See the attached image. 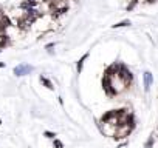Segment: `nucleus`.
Segmentation results:
<instances>
[{
    "instance_id": "1",
    "label": "nucleus",
    "mask_w": 158,
    "mask_h": 148,
    "mask_svg": "<svg viewBox=\"0 0 158 148\" xmlns=\"http://www.w3.org/2000/svg\"><path fill=\"white\" fill-rule=\"evenodd\" d=\"M116 76L126 84V85H130L132 82H133V74H132V71L130 69H127L124 65H121V63H118V71H116Z\"/></svg>"
},
{
    "instance_id": "2",
    "label": "nucleus",
    "mask_w": 158,
    "mask_h": 148,
    "mask_svg": "<svg viewBox=\"0 0 158 148\" xmlns=\"http://www.w3.org/2000/svg\"><path fill=\"white\" fill-rule=\"evenodd\" d=\"M33 66L31 65H28V63H20V65H17L14 69H13V72H14V76H17V77H22V76H27V74H30V72H33Z\"/></svg>"
},
{
    "instance_id": "3",
    "label": "nucleus",
    "mask_w": 158,
    "mask_h": 148,
    "mask_svg": "<svg viewBox=\"0 0 158 148\" xmlns=\"http://www.w3.org/2000/svg\"><path fill=\"white\" fill-rule=\"evenodd\" d=\"M130 131H132V128L127 125V123H121V125H118L116 127V131H115V139H124L126 136H129L130 134Z\"/></svg>"
},
{
    "instance_id": "4",
    "label": "nucleus",
    "mask_w": 158,
    "mask_h": 148,
    "mask_svg": "<svg viewBox=\"0 0 158 148\" xmlns=\"http://www.w3.org/2000/svg\"><path fill=\"white\" fill-rule=\"evenodd\" d=\"M11 26H13L11 17H8L6 14H2V16H0V33H6Z\"/></svg>"
},
{
    "instance_id": "5",
    "label": "nucleus",
    "mask_w": 158,
    "mask_h": 148,
    "mask_svg": "<svg viewBox=\"0 0 158 148\" xmlns=\"http://www.w3.org/2000/svg\"><path fill=\"white\" fill-rule=\"evenodd\" d=\"M102 88H104V91H106L107 96H115V93L112 90V77H109V76H104L102 77Z\"/></svg>"
},
{
    "instance_id": "6",
    "label": "nucleus",
    "mask_w": 158,
    "mask_h": 148,
    "mask_svg": "<svg viewBox=\"0 0 158 148\" xmlns=\"http://www.w3.org/2000/svg\"><path fill=\"white\" fill-rule=\"evenodd\" d=\"M101 131L104 133V136H115V131H116V127L110 125V123H106V122H101Z\"/></svg>"
},
{
    "instance_id": "7",
    "label": "nucleus",
    "mask_w": 158,
    "mask_h": 148,
    "mask_svg": "<svg viewBox=\"0 0 158 148\" xmlns=\"http://www.w3.org/2000/svg\"><path fill=\"white\" fill-rule=\"evenodd\" d=\"M153 82V76L150 71H146L144 72V91H149L150 90V85Z\"/></svg>"
},
{
    "instance_id": "8",
    "label": "nucleus",
    "mask_w": 158,
    "mask_h": 148,
    "mask_svg": "<svg viewBox=\"0 0 158 148\" xmlns=\"http://www.w3.org/2000/svg\"><path fill=\"white\" fill-rule=\"evenodd\" d=\"M10 43H11V37L6 33H0V49L6 48Z\"/></svg>"
},
{
    "instance_id": "9",
    "label": "nucleus",
    "mask_w": 158,
    "mask_h": 148,
    "mask_svg": "<svg viewBox=\"0 0 158 148\" xmlns=\"http://www.w3.org/2000/svg\"><path fill=\"white\" fill-rule=\"evenodd\" d=\"M116 71H118V63H113V65H110L109 68H106V71H104V76L113 77V76H116Z\"/></svg>"
},
{
    "instance_id": "10",
    "label": "nucleus",
    "mask_w": 158,
    "mask_h": 148,
    "mask_svg": "<svg viewBox=\"0 0 158 148\" xmlns=\"http://www.w3.org/2000/svg\"><path fill=\"white\" fill-rule=\"evenodd\" d=\"M40 84H42L45 88H48L50 91H53V90H54V85H53V82H51L48 77H45V76H40Z\"/></svg>"
},
{
    "instance_id": "11",
    "label": "nucleus",
    "mask_w": 158,
    "mask_h": 148,
    "mask_svg": "<svg viewBox=\"0 0 158 148\" xmlns=\"http://www.w3.org/2000/svg\"><path fill=\"white\" fill-rule=\"evenodd\" d=\"M87 57H89V53H85V54H84L81 59H79V62H77V66H76V68H77V72H81V71H82V66H84V62L87 60Z\"/></svg>"
},
{
    "instance_id": "12",
    "label": "nucleus",
    "mask_w": 158,
    "mask_h": 148,
    "mask_svg": "<svg viewBox=\"0 0 158 148\" xmlns=\"http://www.w3.org/2000/svg\"><path fill=\"white\" fill-rule=\"evenodd\" d=\"M130 25V22L129 20H123V22H119V23H116V25H112V28H124V26H129Z\"/></svg>"
},
{
    "instance_id": "13",
    "label": "nucleus",
    "mask_w": 158,
    "mask_h": 148,
    "mask_svg": "<svg viewBox=\"0 0 158 148\" xmlns=\"http://www.w3.org/2000/svg\"><path fill=\"white\" fill-rule=\"evenodd\" d=\"M153 142H155V139H153V136H150V137L147 139V142L144 143V148H152V145H153Z\"/></svg>"
},
{
    "instance_id": "14",
    "label": "nucleus",
    "mask_w": 158,
    "mask_h": 148,
    "mask_svg": "<svg viewBox=\"0 0 158 148\" xmlns=\"http://www.w3.org/2000/svg\"><path fill=\"white\" fill-rule=\"evenodd\" d=\"M53 146H54V148H64V143H62L59 139L54 137V139H53Z\"/></svg>"
},
{
    "instance_id": "15",
    "label": "nucleus",
    "mask_w": 158,
    "mask_h": 148,
    "mask_svg": "<svg viewBox=\"0 0 158 148\" xmlns=\"http://www.w3.org/2000/svg\"><path fill=\"white\" fill-rule=\"evenodd\" d=\"M44 136H45V137H48V139H54V137H56V134H54L53 131H45V133H44Z\"/></svg>"
},
{
    "instance_id": "16",
    "label": "nucleus",
    "mask_w": 158,
    "mask_h": 148,
    "mask_svg": "<svg viewBox=\"0 0 158 148\" xmlns=\"http://www.w3.org/2000/svg\"><path fill=\"white\" fill-rule=\"evenodd\" d=\"M53 46H54V43H48V45H47V46H45V48H47V49H51V48H53Z\"/></svg>"
},
{
    "instance_id": "17",
    "label": "nucleus",
    "mask_w": 158,
    "mask_h": 148,
    "mask_svg": "<svg viewBox=\"0 0 158 148\" xmlns=\"http://www.w3.org/2000/svg\"><path fill=\"white\" fill-rule=\"evenodd\" d=\"M0 68H5V62H0Z\"/></svg>"
},
{
    "instance_id": "18",
    "label": "nucleus",
    "mask_w": 158,
    "mask_h": 148,
    "mask_svg": "<svg viewBox=\"0 0 158 148\" xmlns=\"http://www.w3.org/2000/svg\"><path fill=\"white\" fill-rule=\"evenodd\" d=\"M152 2H155V0H147V3H152Z\"/></svg>"
},
{
    "instance_id": "19",
    "label": "nucleus",
    "mask_w": 158,
    "mask_h": 148,
    "mask_svg": "<svg viewBox=\"0 0 158 148\" xmlns=\"http://www.w3.org/2000/svg\"><path fill=\"white\" fill-rule=\"evenodd\" d=\"M0 125H2V119H0Z\"/></svg>"
},
{
    "instance_id": "20",
    "label": "nucleus",
    "mask_w": 158,
    "mask_h": 148,
    "mask_svg": "<svg viewBox=\"0 0 158 148\" xmlns=\"http://www.w3.org/2000/svg\"><path fill=\"white\" fill-rule=\"evenodd\" d=\"M0 53H2V49H0Z\"/></svg>"
}]
</instances>
